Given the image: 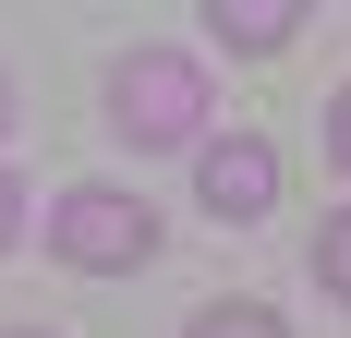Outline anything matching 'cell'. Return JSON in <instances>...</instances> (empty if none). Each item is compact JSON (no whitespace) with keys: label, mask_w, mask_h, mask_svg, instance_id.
<instances>
[{"label":"cell","mask_w":351,"mask_h":338,"mask_svg":"<svg viewBox=\"0 0 351 338\" xmlns=\"http://www.w3.org/2000/svg\"><path fill=\"white\" fill-rule=\"evenodd\" d=\"M109 133H121V145H194V133H206V73L182 61V49L109 61Z\"/></svg>","instance_id":"obj_1"},{"label":"cell","mask_w":351,"mask_h":338,"mask_svg":"<svg viewBox=\"0 0 351 338\" xmlns=\"http://www.w3.org/2000/svg\"><path fill=\"white\" fill-rule=\"evenodd\" d=\"M182 338H291V326H279L267 302H206V314H194Z\"/></svg>","instance_id":"obj_5"},{"label":"cell","mask_w":351,"mask_h":338,"mask_svg":"<svg viewBox=\"0 0 351 338\" xmlns=\"http://www.w3.org/2000/svg\"><path fill=\"white\" fill-rule=\"evenodd\" d=\"M327 157L351 169V85H339V97H327Z\"/></svg>","instance_id":"obj_7"},{"label":"cell","mask_w":351,"mask_h":338,"mask_svg":"<svg viewBox=\"0 0 351 338\" xmlns=\"http://www.w3.org/2000/svg\"><path fill=\"white\" fill-rule=\"evenodd\" d=\"M49 254H61V266H97V278H109V266H145V254H158V205L85 181V194L49 205Z\"/></svg>","instance_id":"obj_2"},{"label":"cell","mask_w":351,"mask_h":338,"mask_svg":"<svg viewBox=\"0 0 351 338\" xmlns=\"http://www.w3.org/2000/svg\"><path fill=\"white\" fill-rule=\"evenodd\" d=\"M194 205L230 218V230H254V218L279 205V145H267V133H218L206 169H194Z\"/></svg>","instance_id":"obj_3"},{"label":"cell","mask_w":351,"mask_h":338,"mask_svg":"<svg viewBox=\"0 0 351 338\" xmlns=\"http://www.w3.org/2000/svg\"><path fill=\"white\" fill-rule=\"evenodd\" d=\"M0 121H12V73H0Z\"/></svg>","instance_id":"obj_9"},{"label":"cell","mask_w":351,"mask_h":338,"mask_svg":"<svg viewBox=\"0 0 351 338\" xmlns=\"http://www.w3.org/2000/svg\"><path fill=\"white\" fill-rule=\"evenodd\" d=\"M25 230V181H12V169H0V242Z\"/></svg>","instance_id":"obj_8"},{"label":"cell","mask_w":351,"mask_h":338,"mask_svg":"<svg viewBox=\"0 0 351 338\" xmlns=\"http://www.w3.org/2000/svg\"><path fill=\"white\" fill-rule=\"evenodd\" d=\"M12 338H36V326H12Z\"/></svg>","instance_id":"obj_10"},{"label":"cell","mask_w":351,"mask_h":338,"mask_svg":"<svg viewBox=\"0 0 351 338\" xmlns=\"http://www.w3.org/2000/svg\"><path fill=\"white\" fill-rule=\"evenodd\" d=\"M315 290H327V302H351V205L315 230Z\"/></svg>","instance_id":"obj_6"},{"label":"cell","mask_w":351,"mask_h":338,"mask_svg":"<svg viewBox=\"0 0 351 338\" xmlns=\"http://www.w3.org/2000/svg\"><path fill=\"white\" fill-rule=\"evenodd\" d=\"M206 25H218V49H279V36H303V0H218Z\"/></svg>","instance_id":"obj_4"}]
</instances>
